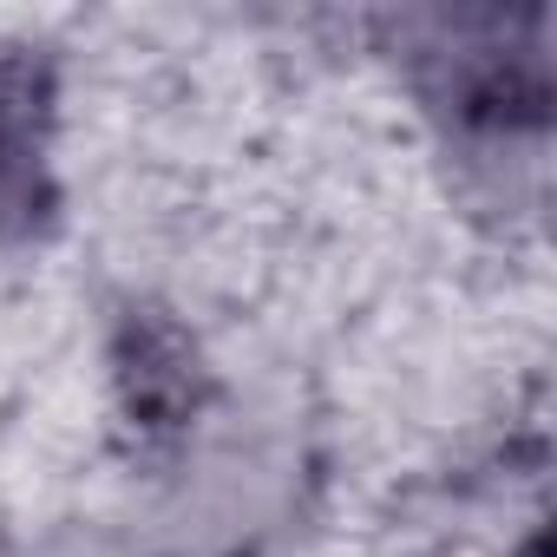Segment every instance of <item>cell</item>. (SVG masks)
<instances>
[{
  "label": "cell",
  "instance_id": "6da1fadb",
  "mask_svg": "<svg viewBox=\"0 0 557 557\" xmlns=\"http://www.w3.org/2000/svg\"><path fill=\"white\" fill-rule=\"evenodd\" d=\"M0 158H8V106H0Z\"/></svg>",
  "mask_w": 557,
  "mask_h": 557
}]
</instances>
